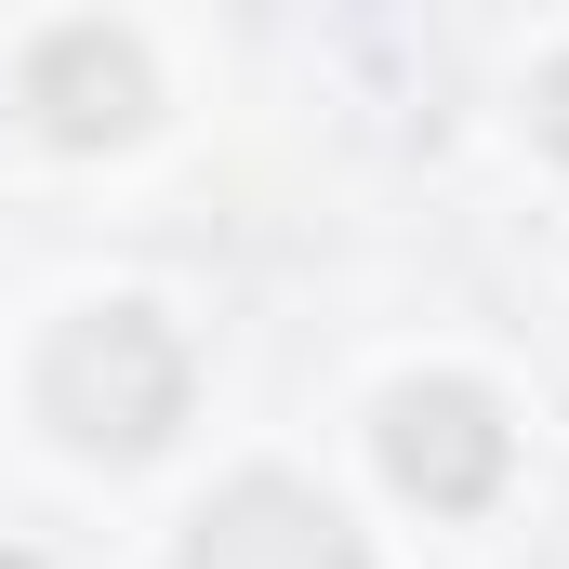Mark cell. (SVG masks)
Masks as SVG:
<instances>
[{
    "label": "cell",
    "instance_id": "277c9868",
    "mask_svg": "<svg viewBox=\"0 0 569 569\" xmlns=\"http://www.w3.org/2000/svg\"><path fill=\"white\" fill-rule=\"evenodd\" d=\"M172 569H371V543L345 530V503H318L305 477H226L186 517Z\"/></svg>",
    "mask_w": 569,
    "mask_h": 569
},
{
    "label": "cell",
    "instance_id": "5b68a950",
    "mask_svg": "<svg viewBox=\"0 0 569 569\" xmlns=\"http://www.w3.org/2000/svg\"><path fill=\"white\" fill-rule=\"evenodd\" d=\"M530 133L569 159V53H557V67H530Z\"/></svg>",
    "mask_w": 569,
    "mask_h": 569
},
{
    "label": "cell",
    "instance_id": "3957f363",
    "mask_svg": "<svg viewBox=\"0 0 569 569\" xmlns=\"http://www.w3.org/2000/svg\"><path fill=\"white\" fill-rule=\"evenodd\" d=\"M27 120L53 146H133L159 120V67H146L133 27H107V13H80V27H53L40 53H27Z\"/></svg>",
    "mask_w": 569,
    "mask_h": 569
},
{
    "label": "cell",
    "instance_id": "6da1fadb",
    "mask_svg": "<svg viewBox=\"0 0 569 569\" xmlns=\"http://www.w3.org/2000/svg\"><path fill=\"white\" fill-rule=\"evenodd\" d=\"M40 425L67 437L80 463H146L159 437L186 425V345L146 305H80L40 345Z\"/></svg>",
    "mask_w": 569,
    "mask_h": 569
},
{
    "label": "cell",
    "instance_id": "7a4b0ae2",
    "mask_svg": "<svg viewBox=\"0 0 569 569\" xmlns=\"http://www.w3.org/2000/svg\"><path fill=\"white\" fill-rule=\"evenodd\" d=\"M503 463H517V425H503V398H490V385L425 371V385H398V398H385V477H398L425 517H477V503L503 490Z\"/></svg>",
    "mask_w": 569,
    "mask_h": 569
}]
</instances>
